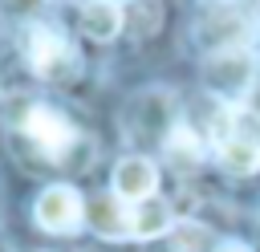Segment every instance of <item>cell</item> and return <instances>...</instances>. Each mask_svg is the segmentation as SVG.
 Listing matches in <instances>:
<instances>
[{"label":"cell","mask_w":260,"mask_h":252,"mask_svg":"<svg viewBox=\"0 0 260 252\" xmlns=\"http://www.w3.org/2000/svg\"><path fill=\"white\" fill-rule=\"evenodd\" d=\"M24 57H28L37 77L57 81V85H65L81 73V53L57 24H41V20L28 24L24 28Z\"/></svg>","instance_id":"cell-1"},{"label":"cell","mask_w":260,"mask_h":252,"mask_svg":"<svg viewBox=\"0 0 260 252\" xmlns=\"http://www.w3.org/2000/svg\"><path fill=\"white\" fill-rule=\"evenodd\" d=\"M24 146H32V154H41L45 163H69L73 146H77V130L73 122L53 110V106H28L24 118L16 122Z\"/></svg>","instance_id":"cell-2"},{"label":"cell","mask_w":260,"mask_h":252,"mask_svg":"<svg viewBox=\"0 0 260 252\" xmlns=\"http://www.w3.org/2000/svg\"><path fill=\"white\" fill-rule=\"evenodd\" d=\"M203 77H207V89H211L215 98H223V102H240V98H248L252 85H256L252 57H248L244 49H219V53H211Z\"/></svg>","instance_id":"cell-3"},{"label":"cell","mask_w":260,"mask_h":252,"mask_svg":"<svg viewBox=\"0 0 260 252\" xmlns=\"http://www.w3.org/2000/svg\"><path fill=\"white\" fill-rule=\"evenodd\" d=\"M37 224L45 228V232H57V236H65V232H73V228H81V215H85V203H81V195L69 187V183H57V187H49V191H41V199H37Z\"/></svg>","instance_id":"cell-4"},{"label":"cell","mask_w":260,"mask_h":252,"mask_svg":"<svg viewBox=\"0 0 260 252\" xmlns=\"http://www.w3.org/2000/svg\"><path fill=\"white\" fill-rule=\"evenodd\" d=\"M158 191V167L150 163V159H142V154H130V159H122L118 167H114V195L122 199V203H142V199H150Z\"/></svg>","instance_id":"cell-5"},{"label":"cell","mask_w":260,"mask_h":252,"mask_svg":"<svg viewBox=\"0 0 260 252\" xmlns=\"http://www.w3.org/2000/svg\"><path fill=\"white\" fill-rule=\"evenodd\" d=\"M89 224L106 240H126L130 236V203H122L114 191H106V195L89 199Z\"/></svg>","instance_id":"cell-6"},{"label":"cell","mask_w":260,"mask_h":252,"mask_svg":"<svg viewBox=\"0 0 260 252\" xmlns=\"http://www.w3.org/2000/svg\"><path fill=\"white\" fill-rule=\"evenodd\" d=\"M215 159L228 175H256L260 171V142L244 130H232L223 142H215Z\"/></svg>","instance_id":"cell-7"},{"label":"cell","mask_w":260,"mask_h":252,"mask_svg":"<svg viewBox=\"0 0 260 252\" xmlns=\"http://www.w3.org/2000/svg\"><path fill=\"white\" fill-rule=\"evenodd\" d=\"M171 228H175V211H171L167 199L150 195V199L130 207V240H154V236H162Z\"/></svg>","instance_id":"cell-8"},{"label":"cell","mask_w":260,"mask_h":252,"mask_svg":"<svg viewBox=\"0 0 260 252\" xmlns=\"http://www.w3.org/2000/svg\"><path fill=\"white\" fill-rule=\"evenodd\" d=\"M81 28L93 41H114L122 33V8L114 0H89L81 4Z\"/></svg>","instance_id":"cell-9"},{"label":"cell","mask_w":260,"mask_h":252,"mask_svg":"<svg viewBox=\"0 0 260 252\" xmlns=\"http://www.w3.org/2000/svg\"><path fill=\"white\" fill-rule=\"evenodd\" d=\"M162 146L175 154V159H183V163H199L203 159V138L195 134V126L191 122H183V118H175V126L167 130V138H162Z\"/></svg>","instance_id":"cell-10"},{"label":"cell","mask_w":260,"mask_h":252,"mask_svg":"<svg viewBox=\"0 0 260 252\" xmlns=\"http://www.w3.org/2000/svg\"><path fill=\"white\" fill-rule=\"evenodd\" d=\"M211 248V232L195 219H179L171 228V252H207Z\"/></svg>","instance_id":"cell-11"},{"label":"cell","mask_w":260,"mask_h":252,"mask_svg":"<svg viewBox=\"0 0 260 252\" xmlns=\"http://www.w3.org/2000/svg\"><path fill=\"white\" fill-rule=\"evenodd\" d=\"M215 252H252V248H248L244 240H223V244H219Z\"/></svg>","instance_id":"cell-12"},{"label":"cell","mask_w":260,"mask_h":252,"mask_svg":"<svg viewBox=\"0 0 260 252\" xmlns=\"http://www.w3.org/2000/svg\"><path fill=\"white\" fill-rule=\"evenodd\" d=\"M114 4H118V0H114Z\"/></svg>","instance_id":"cell-13"}]
</instances>
